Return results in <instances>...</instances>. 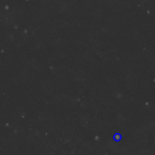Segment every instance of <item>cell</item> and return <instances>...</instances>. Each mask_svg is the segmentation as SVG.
I'll list each match as a JSON object with an SVG mask.
<instances>
[{
  "instance_id": "6da1fadb",
  "label": "cell",
  "mask_w": 155,
  "mask_h": 155,
  "mask_svg": "<svg viewBox=\"0 0 155 155\" xmlns=\"http://www.w3.org/2000/svg\"><path fill=\"white\" fill-rule=\"evenodd\" d=\"M122 139V136H121V134H116L115 135H114V140L116 141V142H120V140Z\"/></svg>"
}]
</instances>
